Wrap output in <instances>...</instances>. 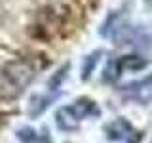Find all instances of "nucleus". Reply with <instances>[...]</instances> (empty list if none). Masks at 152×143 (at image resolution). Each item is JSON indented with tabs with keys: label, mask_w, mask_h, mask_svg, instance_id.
Here are the masks:
<instances>
[{
	"label": "nucleus",
	"mask_w": 152,
	"mask_h": 143,
	"mask_svg": "<svg viewBox=\"0 0 152 143\" xmlns=\"http://www.w3.org/2000/svg\"><path fill=\"white\" fill-rule=\"evenodd\" d=\"M36 65L28 57H17L8 61L0 71V95L15 97L34 80Z\"/></svg>",
	"instance_id": "1"
},
{
	"label": "nucleus",
	"mask_w": 152,
	"mask_h": 143,
	"mask_svg": "<svg viewBox=\"0 0 152 143\" xmlns=\"http://www.w3.org/2000/svg\"><path fill=\"white\" fill-rule=\"evenodd\" d=\"M99 113H101V111H99V107L95 105L93 99L78 97L74 103L65 105V107H61L59 111H57L55 122H57V126H59L61 130L72 132L84 120H88V118H91V116H97Z\"/></svg>",
	"instance_id": "2"
},
{
	"label": "nucleus",
	"mask_w": 152,
	"mask_h": 143,
	"mask_svg": "<svg viewBox=\"0 0 152 143\" xmlns=\"http://www.w3.org/2000/svg\"><path fill=\"white\" fill-rule=\"evenodd\" d=\"M122 95L127 99V101H135L141 105H146L152 101V73L148 76L141 80H135V82L127 84L122 88Z\"/></svg>",
	"instance_id": "3"
},
{
	"label": "nucleus",
	"mask_w": 152,
	"mask_h": 143,
	"mask_svg": "<svg viewBox=\"0 0 152 143\" xmlns=\"http://www.w3.org/2000/svg\"><path fill=\"white\" fill-rule=\"evenodd\" d=\"M107 133H108V139L131 143V136L135 133V128H133L127 120L118 118V120H114V122H110L107 126Z\"/></svg>",
	"instance_id": "4"
},
{
	"label": "nucleus",
	"mask_w": 152,
	"mask_h": 143,
	"mask_svg": "<svg viewBox=\"0 0 152 143\" xmlns=\"http://www.w3.org/2000/svg\"><path fill=\"white\" fill-rule=\"evenodd\" d=\"M97 55H101V52H95V54L91 55H88L86 57V61H84V67H82V78H89V74H91V69L95 67V63L99 61V57Z\"/></svg>",
	"instance_id": "5"
},
{
	"label": "nucleus",
	"mask_w": 152,
	"mask_h": 143,
	"mask_svg": "<svg viewBox=\"0 0 152 143\" xmlns=\"http://www.w3.org/2000/svg\"><path fill=\"white\" fill-rule=\"evenodd\" d=\"M145 2V6H148V8H152V0H142Z\"/></svg>",
	"instance_id": "6"
}]
</instances>
